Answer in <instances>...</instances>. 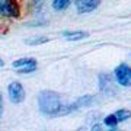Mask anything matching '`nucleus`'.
Segmentation results:
<instances>
[{
	"label": "nucleus",
	"instance_id": "nucleus-1",
	"mask_svg": "<svg viewBox=\"0 0 131 131\" xmlns=\"http://www.w3.org/2000/svg\"><path fill=\"white\" fill-rule=\"evenodd\" d=\"M38 109L45 117H60L70 114L69 105L63 103L61 96L54 90H41L38 95Z\"/></svg>",
	"mask_w": 131,
	"mask_h": 131
},
{
	"label": "nucleus",
	"instance_id": "nucleus-2",
	"mask_svg": "<svg viewBox=\"0 0 131 131\" xmlns=\"http://www.w3.org/2000/svg\"><path fill=\"white\" fill-rule=\"evenodd\" d=\"M114 77L119 86L122 88H131V67L125 63H121L115 67Z\"/></svg>",
	"mask_w": 131,
	"mask_h": 131
},
{
	"label": "nucleus",
	"instance_id": "nucleus-3",
	"mask_svg": "<svg viewBox=\"0 0 131 131\" xmlns=\"http://www.w3.org/2000/svg\"><path fill=\"white\" fill-rule=\"evenodd\" d=\"M0 15L9 19L20 18V6L18 0H0Z\"/></svg>",
	"mask_w": 131,
	"mask_h": 131
},
{
	"label": "nucleus",
	"instance_id": "nucleus-4",
	"mask_svg": "<svg viewBox=\"0 0 131 131\" xmlns=\"http://www.w3.org/2000/svg\"><path fill=\"white\" fill-rule=\"evenodd\" d=\"M12 67L19 74H29L38 69V63L35 58H19L12 63Z\"/></svg>",
	"mask_w": 131,
	"mask_h": 131
},
{
	"label": "nucleus",
	"instance_id": "nucleus-5",
	"mask_svg": "<svg viewBox=\"0 0 131 131\" xmlns=\"http://www.w3.org/2000/svg\"><path fill=\"white\" fill-rule=\"evenodd\" d=\"M7 95L13 103H22L25 101V89L19 82H10L7 86Z\"/></svg>",
	"mask_w": 131,
	"mask_h": 131
},
{
	"label": "nucleus",
	"instance_id": "nucleus-6",
	"mask_svg": "<svg viewBox=\"0 0 131 131\" xmlns=\"http://www.w3.org/2000/svg\"><path fill=\"white\" fill-rule=\"evenodd\" d=\"M102 0H74L76 10L79 13H90L99 7Z\"/></svg>",
	"mask_w": 131,
	"mask_h": 131
},
{
	"label": "nucleus",
	"instance_id": "nucleus-7",
	"mask_svg": "<svg viewBox=\"0 0 131 131\" xmlns=\"http://www.w3.org/2000/svg\"><path fill=\"white\" fill-rule=\"evenodd\" d=\"M99 90L105 95H114L115 93V86L108 73H101L99 74Z\"/></svg>",
	"mask_w": 131,
	"mask_h": 131
},
{
	"label": "nucleus",
	"instance_id": "nucleus-8",
	"mask_svg": "<svg viewBox=\"0 0 131 131\" xmlns=\"http://www.w3.org/2000/svg\"><path fill=\"white\" fill-rule=\"evenodd\" d=\"M63 37H64L67 41H80V39L88 38L89 34L84 32V31H64V32H63Z\"/></svg>",
	"mask_w": 131,
	"mask_h": 131
},
{
	"label": "nucleus",
	"instance_id": "nucleus-9",
	"mask_svg": "<svg viewBox=\"0 0 131 131\" xmlns=\"http://www.w3.org/2000/svg\"><path fill=\"white\" fill-rule=\"evenodd\" d=\"M114 115L117 117L118 122H124L131 118V111H128V109H118V111L114 112Z\"/></svg>",
	"mask_w": 131,
	"mask_h": 131
},
{
	"label": "nucleus",
	"instance_id": "nucleus-10",
	"mask_svg": "<svg viewBox=\"0 0 131 131\" xmlns=\"http://www.w3.org/2000/svg\"><path fill=\"white\" fill-rule=\"evenodd\" d=\"M71 0H52V9L56 10H66L69 6H70Z\"/></svg>",
	"mask_w": 131,
	"mask_h": 131
},
{
	"label": "nucleus",
	"instance_id": "nucleus-11",
	"mask_svg": "<svg viewBox=\"0 0 131 131\" xmlns=\"http://www.w3.org/2000/svg\"><path fill=\"white\" fill-rule=\"evenodd\" d=\"M48 41H50L48 37H32L29 39H26V44L28 45H41V44H45Z\"/></svg>",
	"mask_w": 131,
	"mask_h": 131
},
{
	"label": "nucleus",
	"instance_id": "nucleus-12",
	"mask_svg": "<svg viewBox=\"0 0 131 131\" xmlns=\"http://www.w3.org/2000/svg\"><path fill=\"white\" fill-rule=\"evenodd\" d=\"M103 124H105L108 128H117L118 119H117V117H115L114 114H111V115H108V117L103 118Z\"/></svg>",
	"mask_w": 131,
	"mask_h": 131
},
{
	"label": "nucleus",
	"instance_id": "nucleus-13",
	"mask_svg": "<svg viewBox=\"0 0 131 131\" xmlns=\"http://www.w3.org/2000/svg\"><path fill=\"white\" fill-rule=\"evenodd\" d=\"M2 115H3V96L0 93V118H2Z\"/></svg>",
	"mask_w": 131,
	"mask_h": 131
},
{
	"label": "nucleus",
	"instance_id": "nucleus-14",
	"mask_svg": "<svg viewBox=\"0 0 131 131\" xmlns=\"http://www.w3.org/2000/svg\"><path fill=\"white\" fill-rule=\"evenodd\" d=\"M3 64H5V61H3L2 58H0V67H3Z\"/></svg>",
	"mask_w": 131,
	"mask_h": 131
}]
</instances>
